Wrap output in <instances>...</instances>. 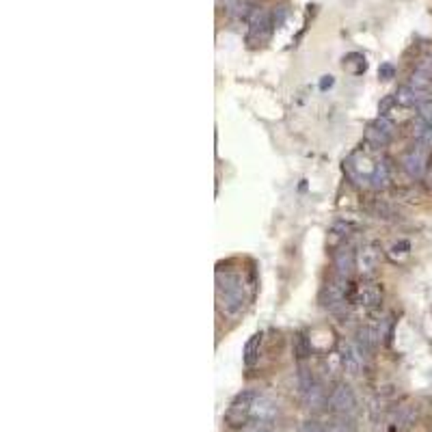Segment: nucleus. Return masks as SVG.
Returning <instances> with one entry per match:
<instances>
[{"instance_id": "nucleus-1", "label": "nucleus", "mask_w": 432, "mask_h": 432, "mask_svg": "<svg viewBox=\"0 0 432 432\" xmlns=\"http://www.w3.org/2000/svg\"><path fill=\"white\" fill-rule=\"evenodd\" d=\"M249 303L247 283L240 273L216 271V307L223 316L236 318Z\"/></svg>"}, {"instance_id": "nucleus-2", "label": "nucleus", "mask_w": 432, "mask_h": 432, "mask_svg": "<svg viewBox=\"0 0 432 432\" xmlns=\"http://www.w3.org/2000/svg\"><path fill=\"white\" fill-rule=\"evenodd\" d=\"M273 16L268 9H255L251 11L249 16V35H247V41L251 48H258L262 46V43H266L268 39H271V33H273Z\"/></svg>"}, {"instance_id": "nucleus-3", "label": "nucleus", "mask_w": 432, "mask_h": 432, "mask_svg": "<svg viewBox=\"0 0 432 432\" xmlns=\"http://www.w3.org/2000/svg\"><path fill=\"white\" fill-rule=\"evenodd\" d=\"M428 158H430L428 147L424 143H420V145L411 147V150L402 156V167H405V171L411 177H417V180H420V177H424L428 171Z\"/></svg>"}, {"instance_id": "nucleus-4", "label": "nucleus", "mask_w": 432, "mask_h": 432, "mask_svg": "<svg viewBox=\"0 0 432 432\" xmlns=\"http://www.w3.org/2000/svg\"><path fill=\"white\" fill-rule=\"evenodd\" d=\"M350 301L361 309H376L383 301V288L374 281H363L350 292Z\"/></svg>"}, {"instance_id": "nucleus-5", "label": "nucleus", "mask_w": 432, "mask_h": 432, "mask_svg": "<svg viewBox=\"0 0 432 432\" xmlns=\"http://www.w3.org/2000/svg\"><path fill=\"white\" fill-rule=\"evenodd\" d=\"M391 137H394V124L385 115L374 119L365 130V143L367 147H374V150L376 147H385L391 141Z\"/></svg>"}, {"instance_id": "nucleus-6", "label": "nucleus", "mask_w": 432, "mask_h": 432, "mask_svg": "<svg viewBox=\"0 0 432 432\" xmlns=\"http://www.w3.org/2000/svg\"><path fill=\"white\" fill-rule=\"evenodd\" d=\"M380 266V247L376 242H367L356 251V271L363 277H372Z\"/></svg>"}, {"instance_id": "nucleus-7", "label": "nucleus", "mask_w": 432, "mask_h": 432, "mask_svg": "<svg viewBox=\"0 0 432 432\" xmlns=\"http://www.w3.org/2000/svg\"><path fill=\"white\" fill-rule=\"evenodd\" d=\"M335 275L339 279H350V275L356 271V251H352V247L344 245L335 251Z\"/></svg>"}, {"instance_id": "nucleus-8", "label": "nucleus", "mask_w": 432, "mask_h": 432, "mask_svg": "<svg viewBox=\"0 0 432 432\" xmlns=\"http://www.w3.org/2000/svg\"><path fill=\"white\" fill-rule=\"evenodd\" d=\"M352 234H354V225L350 220H335L329 229V236H326V245L331 249H339L348 242V238Z\"/></svg>"}, {"instance_id": "nucleus-9", "label": "nucleus", "mask_w": 432, "mask_h": 432, "mask_svg": "<svg viewBox=\"0 0 432 432\" xmlns=\"http://www.w3.org/2000/svg\"><path fill=\"white\" fill-rule=\"evenodd\" d=\"M361 350L356 348L354 344H350V341H341L339 346V359L341 363H344L346 372H350V374H356L361 367Z\"/></svg>"}, {"instance_id": "nucleus-10", "label": "nucleus", "mask_w": 432, "mask_h": 432, "mask_svg": "<svg viewBox=\"0 0 432 432\" xmlns=\"http://www.w3.org/2000/svg\"><path fill=\"white\" fill-rule=\"evenodd\" d=\"M253 400H255V394H251V391H245L236 398V402L231 405L229 413H227V420L229 422H242V417L251 411V405H253Z\"/></svg>"}, {"instance_id": "nucleus-11", "label": "nucleus", "mask_w": 432, "mask_h": 432, "mask_svg": "<svg viewBox=\"0 0 432 432\" xmlns=\"http://www.w3.org/2000/svg\"><path fill=\"white\" fill-rule=\"evenodd\" d=\"M394 98H396V104H400V106H420V104L426 100L424 93L417 91V89H413L411 84L400 87Z\"/></svg>"}, {"instance_id": "nucleus-12", "label": "nucleus", "mask_w": 432, "mask_h": 432, "mask_svg": "<svg viewBox=\"0 0 432 432\" xmlns=\"http://www.w3.org/2000/svg\"><path fill=\"white\" fill-rule=\"evenodd\" d=\"M262 344H264V333L251 335V339L247 341V346H245V363L247 365H255L258 363L260 352H262Z\"/></svg>"}, {"instance_id": "nucleus-13", "label": "nucleus", "mask_w": 432, "mask_h": 432, "mask_svg": "<svg viewBox=\"0 0 432 432\" xmlns=\"http://www.w3.org/2000/svg\"><path fill=\"white\" fill-rule=\"evenodd\" d=\"M220 7H225V11L229 13V16H236V18H249V5L245 3V0H218Z\"/></svg>"}, {"instance_id": "nucleus-14", "label": "nucleus", "mask_w": 432, "mask_h": 432, "mask_svg": "<svg viewBox=\"0 0 432 432\" xmlns=\"http://www.w3.org/2000/svg\"><path fill=\"white\" fill-rule=\"evenodd\" d=\"M365 58L361 56V54H356V52H352V54H348L346 58H344V69L346 71H350L352 76H359V73H363L365 71Z\"/></svg>"}, {"instance_id": "nucleus-15", "label": "nucleus", "mask_w": 432, "mask_h": 432, "mask_svg": "<svg viewBox=\"0 0 432 432\" xmlns=\"http://www.w3.org/2000/svg\"><path fill=\"white\" fill-rule=\"evenodd\" d=\"M413 89H417V91H422V93H426L428 89L432 87V73H426V71H422V69H415V73L411 76V82H409Z\"/></svg>"}, {"instance_id": "nucleus-16", "label": "nucleus", "mask_w": 432, "mask_h": 432, "mask_svg": "<svg viewBox=\"0 0 432 432\" xmlns=\"http://www.w3.org/2000/svg\"><path fill=\"white\" fill-rule=\"evenodd\" d=\"M415 137L420 139V143H424L426 147H432V126L422 122V119H417V124H415Z\"/></svg>"}, {"instance_id": "nucleus-17", "label": "nucleus", "mask_w": 432, "mask_h": 432, "mask_svg": "<svg viewBox=\"0 0 432 432\" xmlns=\"http://www.w3.org/2000/svg\"><path fill=\"white\" fill-rule=\"evenodd\" d=\"M333 405L339 407V409H348L352 407V394L348 387H339V389L333 394Z\"/></svg>"}, {"instance_id": "nucleus-18", "label": "nucleus", "mask_w": 432, "mask_h": 432, "mask_svg": "<svg viewBox=\"0 0 432 432\" xmlns=\"http://www.w3.org/2000/svg\"><path fill=\"white\" fill-rule=\"evenodd\" d=\"M409 251H411V245H409L407 240H402V242L394 245V247L389 249V253H387V255H389V258L396 262V260H402L405 255H409Z\"/></svg>"}, {"instance_id": "nucleus-19", "label": "nucleus", "mask_w": 432, "mask_h": 432, "mask_svg": "<svg viewBox=\"0 0 432 432\" xmlns=\"http://www.w3.org/2000/svg\"><path fill=\"white\" fill-rule=\"evenodd\" d=\"M417 113H420V119L422 122H426V124H430L432 126V100H424L420 106H417Z\"/></svg>"}, {"instance_id": "nucleus-20", "label": "nucleus", "mask_w": 432, "mask_h": 432, "mask_svg": "<svg viewBox=\"0 0 432 432\" xmlns=\"http://www.w3.org/2000/svg\"><path fill=\"white\" fill-rule=\"evenodd\" d=\"M378 76H380L383 80H389V78L394 76V67H391V65H383V67L378 69Z\"/></svg>"}, {"instance_id": "nucleus-21", "label": "nucleus", "mask_w": 432, "mask_h": 432, "mask_svg": "<svg viewBox=\"0 0 432 432\" xmlns=\"http://www.w3.org/2000/svg\"><path fill=\"white\" fill-rule=\"evenodd\" d=\"M417 69H422V71H426V73H432V56H426Z\"/></svg>"}, {"instance_id": "nucleus-22", "label": "nucleus", "mask_w": 432, "mask_h": 432, "mask_svg": "<svg viewBox=\"0 0 432 432\" xmlns=\"http://www.w3.org/2000/svg\"><path fill=\"white\" fill-rule=\"evenodd\" d=\"M333 76H322V80H320V89H322V91H326V89H329V87H333Z\"/></svg>"}, {"instance_id": "nucleus-23", "label": "nucleus", "mask_w": 432, "mask_h": 432, "mask_svg": "<svg viewBox=\"0 0 432 432\" xmlns=\"http://www.w3.org/2000/svg\"><path fill=\"white\" fill-rule=\"evenodd\" d=\"M430 177H432V175H430Z\"/></svg>"}]
</instances>
